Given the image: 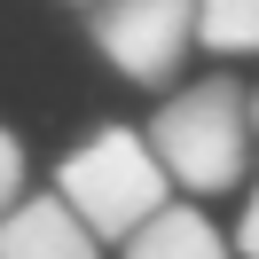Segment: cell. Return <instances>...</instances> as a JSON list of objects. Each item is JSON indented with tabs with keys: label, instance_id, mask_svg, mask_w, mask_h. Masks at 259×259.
Instances as JSON below:
<instances>
[{
	"label": "cell",
	"instance_id": "8992f818",
	"mask_svg": "<svg viewBox=\"0 0 259 259\" xmlns=\"http://www.w3.org/2000/svg\"><path fill=\"white\" fill-rule=\"evenodd\" d=\"M196 39L212 55H259V0H196Z\"/></svg>",
	"mask_w": 259,
	"mask_h": 259
},
{
	"label": "cell",
	"instance_id": "6da1fadb",
	"mask_svg": "<svg viewBox=\"0 0 259 259\" xmlns=\"http://www.w3.org/2000/svg\"><path fill=\"white\" fill-rule=\"evenodd\" d=\"M165 181H173L165 157L149 149V134H134V126H95L55 165V196H63L102 243H134L142 236L165 212Z\"/></svg>",
	"mask_w": 259,
	"mask_h": 259
},
{
	"label": "cell",
	"instance_id": "ba28073f",
	"mask_svg": "<svg viewBox=\"0 0 259 259\" xmlns=\"http://www.w3.org/2000/svg\"><path fill=\"white\" fill-rule=\"evenodd\" d=\"M236 243H243V259H259V189H251V204H243V228H236Z\"/></svg>",
	"mask_w": 259,
	"mask_h": 259
},
{
	"label": "cell",
	"instance_id": "7a4b0ae2",
	"mask_svg": "<svg viewBox=\"0 0 259 259\" xmlns=\"http://www.w3.org/2000/svg\"><path fill=\"white\" fill-rule=\"evenodd\" d=\"M251 95L236 79H196L149 118V149L189 196H220L251 173Z\"/></svg>",
	"mask_w": 259,
	"mask_h": 259
},
{
	"label": "cell",
	"instance_id": "5b68a950",
	"mask_svg": "<svg viewBox=\"0 0 259 259\" xmlns=\"http://www.w3.org/2000/svg\"><path fill=\"white\" fill-rule=\"evenodd\" d=\"M126 259H228V236H220L196 204H165L157 220L126 243Z\"/></svg>",
	"mask_w": 259,
	"mask_h": 259
},
{
	"label": "cell",
	"instance_id": "277c9868",
	"mask_svg": "<svg viewBox=\"0 0 259 259\" xmlns=\"http://www.w3.org/2000/svg\"><path fill=\"white\" fill-rule=\"evenodd\" d=\"M0 259H102V236L63 196H24L0 220Z\"/></svg>",
	"mask_w": 259,
	"mask_h": 259
},
{
	"label": "cell",
	"instance_id": "9c48e42d",
	"mask_svg": "<svg viewBox=\"0 0 259 259\" xmlns=\"http://www.w3.org/2000/svg\"><path fill=\"white\" fill-rule=\"evenodd\" d=\"M251 134H259V87H251Z\"/></svg>",
	"mask_w": 259,
	"mask_h": 259
},
{
	"label": "cell",
	"instance_id": "3957f363",
	"mask_svg": "<svg viewBox=\"0 0 259 259\" xmlns=\"http://www.w3.org/2000/svg\"><path fill=\"white\" fill-rule=\"evenodd\" d=\"M95 48L134 87H165L196 48V0H95Z\"/></svg>",
	"mask_w": 259,
	"mask_h": 259
},
{
	"label": "cell",
	"instance_id": "52a82bcc",
	"mask_svg": "<svg viewBox=\"0 0 259 259\" xmlns=\"http://www.w3.org/2000/svg\"><path fill=\"white\" fill-rule=\"evenodd\" d=\"M24 173H32V165H24V142L8 126H0V220H8V212L24 204Z\"/></svg>",
	"mask_w": 259,
	"mask_h": 259
}]
</instances>
